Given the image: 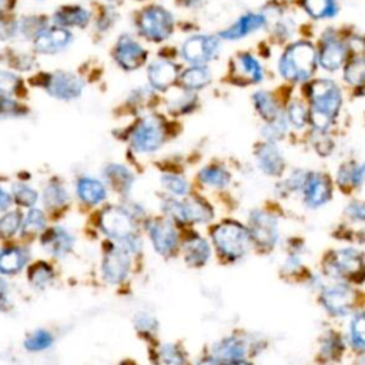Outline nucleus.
<instances>
[{
	"label": "nucleus",
	"instance_id": "1",
	"mask_svg": "<svg viewBox=\"0 0 365 365\" xmlns=\"http://www.w3.org/2000/svg\"><path fill=\"white\" fill-rule=\"evenodd\" d=\"M308 98L311 103L308 121H311L318 133L327 131L342 106V96L338 86L328 78L314 80L308 86Z\"/></svg>",
	"mask_w": 365,
	"mask_h": 365
},
{
	"label": "nucleus",
	"instance_id": "2",
	"mask_svg": "<svg viewBox=\"0 0 365 365\" xmlns=\"http://www.w3.org/2000/svg\"><path fill=\"white\" fill-rule=\"evenodd\" d=\"M315 48L307 41H298L289 46L279 58V74L289 81H307L317 67Z\"/></svg>",
	"mask_w": 365,
	"mask_h": 365
},
{
	"label": "nucleus",
	"instance_id": "3",
	"mask_svg": "<svg viewBox=\"0 0 365 365\" xmlns=\"http://www.w3.org/2000/svg\"><path fill=\"white\" fill-rule=\"evenodd\" d=\"M212 244L228 259L242 258L251 247L250 230L237 221H224L217 224L211 231Z\"/></svg>",
	"mask_w": 365,
	"mask_h": 365
},
{
	"label": "nucleus",
	"instance_id": "4",
	"mask_svg": "<svg viewBox=\"0 0 365 365\" xmlns=\"http://www.w3.org/2000/svg\"><path fill=\"white\" fill-rule=\"evenodd\" d=\"M161 210L174 222L180 224H207L214 217L212 207L198 197L178 200L177 197L164 198Z\"/></svg>",
	"mask_w": 365,
	"mask_h": 365
},
{
	"label": "nucleus",
	"instance_id": "5",
	"mask_svg": "<svg viewBox=\"0 0 365 365\" xmlns=\"http://www.w3.org/2000/svg\"><path fill=\"white\" fill-rule=\"evenodd\" d=\"M165 143V127L158 117L143 118L130 134V144L138 154H151Z\"/></svg>",
	"mask_w": 365,
	"mask_h": 365
},
{
	"label": "nucleus",
	"instance_id": "6",
	"mask_svg": "<svg viewBox=\"0 0 365 365\" xmlns=\"http://www.w3.org/2000/svg\"><path fill=\"white\" fill-rule=\"evenodd\" d=\"M135 221L137 220L125 207L118 205H110L104 208L98 215L100 230L104 232V235L115 241H121L128 235L137 232Z\"/></svg>",
	"mask_w": 365,
	"mask_h": 365
},
{
	"label": "nucleus",
	"instance_id": "7",
	"mask_svg": "<svg viewBox=\"0 0 365 365\" xmlns=\"http://www.w3.org/2000/svg\"><path fill=\"white\" fill-rule=\"evenodd\" d=\"M138 26L141 34L148 40L163 41L171 36L174 19L167 9L161 6H151L141 13Z\"/></svg>",
	"mask_w": 365,
	"mask_h": 365
},
{
	"label": "nucleus",
	"instance_id": "8",
	"mask_svg": "<svg viewBox=\"0 0 365 365\" xmlns=\"http://www.w3.org/2000/svg\"><path fill=\"white\" fill-rule=\"evenodd\" d=\"M147 234L153 248L163 257H173L180 247L178 231L170 218H155L147 224Z\"/></svg>",
	"mask_w": 365,
	"mask_h": 365
},
{
	"label": "nucleus",
	"instance_id": "9",
	"mask_svg": "<svg viewBox=\"0 0 365 365\" xmlns=\"http://www.w3.org/2000/svg\"><path fill=\"white\" fill-rule=\"evenodd\" d=\"M251 238L262 248H272L278 238V221L277 218L262 210H254L248 218Z\"/></svg>",
	"mask_w": 365,
	"mask_h": 365
},
{
	"label": "nucleus",
	"instance_id": "10",
	"mask_svg": "<svg viewBox=\"0 0 365 365\" xmlns=\"http://www.w3.org/2000/svg\"><path fill=\"white\" fill-rule=\"evenodd\" d=\"M131 259L130 254L118 244L107 250L101 262L103 279L111 285L121 284L130 274Z\"/></svg>",
	"mask_w": 365,
	"mask_h": 365
},
{
	"label": "nucleus",
	"instance_id": "11",
	"mask_svg": "<svg viewBox=\"0 0 365 365\" xmlns=\"http://www.w3.org/2000/svg\"><path fill=\"white\" fill-rule=\"evenodd\" d=\"M328 272L339 278H356L364 272L365 261L355 248H341L328 261Z\"/></svg>",
	"mask_w": 365,
	"mask_h": 365
},
{
	"label": "nucleus",
	"instance_id": "12",
	"mask_svg": "<svg viewBox=\"0 0 365 365\" xmlns=\"http://www.w3.org/2000/svg\"><path fill=\"white\" fill-rule=\"evenodd\" d=\"M218 51L220 40L215 36L208 34H198L187 38L181 48L182 57L194 66L208 63L217 57Z\"/></svg>",
	"mask_w": 365,
	"mask_h": 365
},
{
	"label": "nucleus",
	"instance_id": "13",
	"mask_svg": "<svg viewBox=\"0 0 365 365\" xmlns=\"http://www.w3.org/2000/svg\"><path fill=\"white\" fill-rule=\"evenodd\" d=\"M304 202L308 208H319L332 198L331 180L322 173H308L302 187Z\"/></svg>",
	"mask_w": 365,
	"mask_h": 365
},
{
	"label": "nucleus",
	"instance_id": "14",
	"mask_svg": "<svg viewBox=\"0 0 365 365\" xmlns=\"http://www.w3.org/2000/svg\"><path fill=\"white\" fill-rule=\"evenodd\" d=\"M319 301L325 311L334 317H344L349 314L352 308L354 295L348 285L345 284H334L322 289L319 295Z\"/></svg>",
	"mask_w": 365,
	"mask_h": 365
},
{
	"label": "nucleus",
	"instance_id": "15",
	"mask_svg": "<svg viewBox=\"0 0 365 365\" xmlns=\"http://www.w3.org/2000/svg\"><path fill=\"white\" fill-rule=\"evenodd\" d=\"M46 90L54 98L70 101L81 96L83 81L73 73L56 71L46 81Z\"/></svg>",
	"mask_w": 365,
	"mask_h": 365
},
{
	"label": "nucleus",
	"instance_id": "16",
	"mask_svg": "<svg viewBox=\"0 0 365 365\" xmlns=\"http://www.w3.org/2000/svg\"><path fill=\"white\" fill-rule=\"evenodd\" d=\"M147 58V51L130 36H121L114 48V60L127 71L140 68Z\"/></svg>",
	"mask_w": 365,
	"mask_h": 365
},
{
	"label": "nucleus",
	"instance_id": "17",
	"mask_svg": "<svg viewBox=\"0 0 365 365\" xmlns=\"http://www.w3.org/2000/svg\"><path fill=\"white\" fill-rule=\"evenodd\" d=\"M73 41V34L64 27L43 29L34 37V48L41 54H56L66 50Z\"/></svg>",
	"mask_w": 365,
	"mask_h": 365
},
{
	"label": "nucleus",
	"instance_id": "18",
	"mask_svg": "<svg viewBox=\"0 0 365 365\" xmlns=\"http://www.w3.org/2000/svg\"><path fill=\"white\" fill-rule=\"evenodd\" d=\"M40 242L50 255L56 258H64L73 251L74 237L63 227H51L43 231Z\"/></svg>",
	"mask_w": 365,
	"mask_h": 365
},
{
	"label": "nucleus",
	"instance_id": "19",
	"mask_svg": "<svg viewBox=\"0 0 365 365\" xmlns=\"http://www.w3.org/2000/svg\"><path fill=\"white\" fill-rule=\"evenodd\" d=\"M346 58V47L342 41H339L335 36H325L322 38L318 63L322 68L328 71L338 70Z\"/></svg>",
	"mask_w": 365,
	"mask_h": 365
},
{
	"label": "nucleus",
	"instance_id": "20",
	"mask_svg": "<svg viewBox=\"0 0 365 365\" xmlns=\"http://www.w3.org/2000/svg\"><path fill=\"white\" fill-rule=\"evenodd\" d=\"M255 157L258 168L267 175L278 177L285 170V158L275 143L268 141L261 144L255 153Z\"/></svg>",
	"mask_w": 365,
	"mask_h": 365
},
{
	"label": "nucleus",
	"instance_id": "21",
	"mask_svg": "<svg viewBox=\"0 0 365 365\" xmlns=\"http://www.w3.org/2000/svg\"><path fill=\"white\" fill-rule=\"evenodd\" d=\"M265 24H267V19L264 14L245 13L234 24L222 30L220 36L225 40H238L254 31H258L259 29L265 27Z\"/></svg>",
	"mask_w": 365,
	"mask_h": 365
},
{
	"label": "nucleus",
	"instance_id": "22",
	"mask_svg": "<svg viewBox=\"0 0 365 365\" xmlns=\"http://www.w3.org/2000/svg\"><path fill=\"white\" fill-rule=\"evenodd\" d=\"M76 192L83 204L94 207L107 198V185L98 178L84 175L77 180Z\"/></svg>",
	"mask_w": 365,
	"mask_h": 365
},
{
	"label": "nucleus",
	"instance_id": "23",
	"mask_svg": "<svg viewBox=\"0 0 365 365\" xmlns=\"http://www.w3.org/2000/svg\"><path fill=\"white\" fill-rule=\"evenodd\" d=\"M182 255L187 265L200 268L211 258V247L201 235H190L182 244Z\"/></svg>",
	"mask_w": 365,
	"mask_h": 365
},
{
	"label": "nucleus",
	"instance_id": "24",
	"mask_svg": "<svg viewBox=\"0 0 365 365\" xmlns=\"http://www.w3.org/2000/svg\"><path fill=\"white\" fill-rule=\"evenodd\" d=\"M248 351L247 342L240 336H225L217 341L211 348V355H214L221 362H230L235 359H244Z\"/></svg>",
	"mask_w": 365,
	"mask_h": 365
},
{
	"label": "nucleus",
	"instance_id": "25",
	"mask_svg": "<svg viewBox=\"0 0 365 365\" xmlns=\"http://www.w3.org/2000/svg\"><path fill=\"white\" fill-rule=\"evenodd\" d=\"M178 78V68L168 60L154 61L148 68V80L157 90H167Z\"/></svg>",
	"mask_w": 365,
	"mask_h": 365
},
{
	"label": "nucleus",
	"instance_id": "26",
	"mask_svg": "<svg viewBox=\"0 0 365 365\" xmlns=\"http://www.w3.org/2000/svg\"><path fill=\"white\" fill-rule=\"evenodd\" d=\"M29 261V251L21 245H9L0 251V274H19Z\"/></svg>",
	"mask_w": 365,
	"mask_h": 365
},
{
	"label": "nucleus",
	"instance_id": "27",
	"mask_svg": "<svg viewBox=\"0 0 365 365\" xmlns=\"http://www.w3.org/2000/svg\"><path fill=\"white\" fill-rule=\"evenodd\" d=\"M104 178L107 185L120 194H128L134 184L133 173L123 164H108L104 168Z\"/></svg>",
	"mask_w": 365,
	"mask_h": 365
},
{
	"label": "nucleus",
	"instance_id": "28",
	"mask_svg": "<svg viewBox=\"0 0 365 365\" xmlns=\"http://www.w3.org/2000/svg\"><path fill=\"white\" fill-rule=\"evenodd\" d=\"M90 20L88 10L80 6H66L56 11L54 21L58 27H84Z\"/></svg>",
	"mask_w": 365,
	"mask_h": 365
},
{
	"label": "nucleus",
	"instance_id": "29",
	"mask_svg": "<svg viewBox=\"0 0 365 365\" xmlns=\"http://www.w3.org/2000/svg\"><path fill=\"white\" fill-rule=\"evenodd\" d=\"M234 71L238 77L245 78L250 83H259L264 77V71L257 58L251 54H240L234 61Z\"/></svg>",
	"mask_w": 365,
	"mask_h": 365
},
{
	"label": "nucleus",
	"instance_id": "30",
	"mask_svg": "<svg viewBox=\"0 0 365 365\" xmlns=\"http://www.w3.org/2000/svg\"><path fill=\"white\" fill-rule=\"evenodd\" d=\"M198 180L204 185H208L212 188H224L228 185V182L231 180V174L222 165L210 164V165L202 167L198 171Z\"/></svg>",
	"mask_w": 365,
	"mask_h": 365
},
{
	"label": "nucleus",
	"instance_id": "31",
	"mask_svg": "<svg viewBox=\"0 0 365 365\" xmlns=\"http://www.w3.org/2000/svg\"><path fill=\"white\" fill-rule=\"evenodd\" d=\"M54 279L53 267L46 261H37L27 268V281L36 289L47 288Z\"/></svg>",
	"mask_w": 365,
	"mask_h": 365
},
{
	"label": "nucleus",
	"instance_id": "32",
	"mask_svg": "<svg viewBox=\"0 0 365 365\" xmlns=\"http://www.w3.org/2000/svg\"><path fill=\"white\" fill-rule=\"evenodd\" d=\"M70 200L67 188L58 181H50L43 190V202L48 210L64 207Z\"/></svg>",
	"mask_w": 365,
	"mask_h": 365
},
{
	"label": "nucleus",
	"instance_id": "33",
	"mask_svg": "<svg viewBox=\"0 0 365 365\" xmlns=\"http://www.w3.org/2000/svg\"><path fill=\"white\" fill-rule=\"evenodd\" d=\"M180 81L187 90H200L211 81V74L207 67H204L202 64H197L187 68L181 74Z\"/></svg>",
	"mask_w": 365,
	"mask_h": 365
},
{
	"label": "nucleus",
	"instance_id": "34",
	"mask_svg": "<svg viewBox=\"0 0 365 365\" xmlns=\"http://www.w3.org/2000/svg\"><path fill=\"white\" fill-rule=\"evenodd\" d=\"M47 218L43 210L38 208H30L27 214L23 217V224H21V234L24 237H33V235H41L43 231L46 230Z\"/></svg>",
	"mask_w": 365,
	"mask_h": 365
},
{
	"label": "nucleus",
	"instance_id": "35",
	"mask_svg": "<svg viewBox=\"0 0 365 365\" xmlns=\"http://www.w3.org/2000/svg\"><path fill=\"white\" fill-rule=\"evenodd\" d=\"M252 100H254V106H255L257 111L267 123L275 120L279 115L278 106L268 91H257L252 96Z\"/></svg>",
	"mask_w": 365,
	"mask_h": 365
},
{
	"label": "nucleus",
	"instance_id": "36",
	"mask_svg": "<svg viewBox=\"0 0 365 365\" xmlns=\"http://www.w3.org/2000/svg\"><path fill=\"white\" fill-rule=\"evenodd\" d=\"M54 342V336L50 331L47 329H36L33 332H30L23 345L26 348V351L29 352H41V351H46L48 349Z\"/></svg>",
	"mask_w": 365,
	"mask_h": 365
},
{
	"label": "nucleus",
	"instance_id": "37",
	"mask_svg": "<svg viewBox=\"0 0 365 365\" xmlns=\"http://www.w3.org/2000/svg\"><path fill=\"white\" fill-rule=\"evenodd\" d=\"M23 214L19 210H11L0 214V238H11L20 230L23 224Z\"/></svg>",
	"mask_w": 365,
	"mask_h": 365
},
{
	"label": "nucleus",
	"instance_id": "38",
	"mask_svg": "<svg viewBox=\"0 0 365 365\" xmlns=\"http://www.w3.org/2000/svg\"><path fill=\"white\" fill-rule=\"evenodd\" d=\"M302 4L314 19L334 17L338 13L336 0H302Z\"/></svg>",
	"mask_w": 365,
	"mask_h": 365
},
{
	"label": "nucleus",
	"instance_id": "39",
	"mask_svg": "<svg viewBox=\"0 0 365 365\" xmlns=\"http://www.w3.org/2000/svg\"><path fill=\"white\" fill-rule=\"evenodd\" d=\"M163 188L171 194V197H184L190 192V182L180 174L167 173L161 175Z\"/></svg>",
	"mask_w": 365,
	"mask_h": 365
},
{
	"label": "nucleus",
	"instance_id": "40",
	"mask_svg": "<svg viewBox=\"0 0 365 365\" xmlns=\"http://www.w3.org/2000/svg\"><path fill=\"white\" fill-rule=\"evenodd\" d=\"M349 339L355 349L365 352V312H358L352 317L349 322Z\"/></svg>",
	"mask_w": 365,
	"mask_h": 365
},
{
	"label": "nucleus",
	"instance_id": "41",
	"mask_svg": "<svg viewBox=\"0 0 365 365\" xmlns=\"http://www.w3.org/2000/svg\"><path fill=\"white\" fill-rule=\"evenodd\" d=\"M158 358L165 365H185L187 355L177 344H163L158 348Z\"/></svg>",
	"mask_w": 365,
	"mask_h": 365
},
{
	"label": "nucleus",
	"instance_id": "42",
	"mask_svg": "<svg viewBox=\"0 0 365 365\" xmlns=\"http://www.w3.org/2000/svg\"><path fill=\"white\" fill-rule=\"evenodd\" d=\"M11 194H13V200L21 205V207H27V208H31L37 200H38V194L37 191L24 184V182H19V184H14L13 188H11Z\"/></svg>",
	"mask_w": 365,
	"mask_h": 365
},
{
	"label": "nucleus",
	"instance_id": "43",
	"mask_svg": "<svg viewBox=\"0 0 365 365\" xmlns=\"http://www.w3.org/2000/svg\"><path fill=\"white\" fill-rule=\"evenodd\" d=\"M344 78L351 84H365V57L351 60L345 67Z\"/></svg>",
	"mask_w": 365,
	"mask_h": 365
},
{
	"label": "nucleus",
	"instance_id": "44",
	"mask_svg": "<svg viewBox=\"0 0 365 365\" xmlns=\"http://www.w3.org/2000/svg\"><path fill=\"white\" fill-rule=\"evenodd\" d=\"M285 133H287V120L285 117H281V115H278L272 121H268V124L262 128V134L269 143H275L281 140L285 135Z\"/></svg>",
	"mask_w": 365,
	"mask_h": 365
},
{
	"label": "nucleus",
	"instance_id": "45",
	"mask_svg": "<svg viewBox=\"0 0 365 365\" xmlns=\"http://www.w3.org/2000/svg\"><path fill=\"white\" fill-rule=\"evenodd\" d=\"M287 118L288 121L292 124V127L295 128H302L307 121L309 120V114L307 113L305 106L301 101H292L288 106V111H287Z\"/></svg>",
	"mask_w": 365,
	"mask_h": 365
},
{
	"label": "nucleus",
	"instance_id": "46",
	"mask_svg": "<svg viewBox=\"0 0 365 365\" xmlns=\"http://www.w3.org/2000/svg\"><path fill=\"white\" fill-rule=\"evenodd\" d=\"M20 87L19 77L7 70H0V97L14 94Z\"/></svg>",
	"mask_w": 365,
	"mask_h": 365
},
{
	"label": "nucleus",
	"instance_id": "47",
	"mask_svg": "<svg viewBox=\"0 0 365 365\" xmlns=\"http://www.w3.org/2000/svg\"><path fill=\"white\" fill-rule=\"evenodd\" d=\"M134 324H135V328L141 334H153L157 331L155 318L150 312H145V311L137 312V315L134 317Z\"/></svg>",
	"mask_w": 365,
	"mask_h": 365
},
{
	"label": "nucleus",
	"instance_id": "48",
	"mask_svg": "<svg viewBox=\"0 0 365 365\" xmlns=\"http://www.w3.org/2000/svg\"><path fill=\"white\" fill-rule=\"evenodd\" d=\"M23 113V107L7 97H0V117H17Z\"/></svg>",
	"mask_w": 365,
	"mask_h": 365
},
{
	"label": "nucleus",
	"instance_id": "49",
	"mask_svg": "<svg viewBox=\"0 0 365 365\" xmlns=\"http://www.w3.org/2000/svg\"><path fill=\"white\" fill-rule=\"evenodd\" d=\"M345 214L354 221L365 222V201H351L345 208Z\"/></svg>",
	"mask_w": 365,
	"mask_h": 365
},
{
	"label": "nucleus",
	"instance_id": "50",
	"mask_svg": "<svg viewBox=\"0 0 365 365\" xmlns=\"http://www.w3.org/2000/svg\"><path fill=\"white\" fill-rule=\"evenodd\" d=\"M192 106H194V96L191 93H185L178 100L173 101L170 108L174 113H187L192 108Z\"/></svg>",
	"mask_w": 365,
	"mask_h": 365
},
{
	"label": "nucleus",
	"instance_id": "51",
	"mask_svg": "<svg viewBox=\"0 0 365 365\" xmlns=\"http://www.w3.org/2000/svg\"><path fill=\"white\" fill-rule=\"evenodd\" d=\"M365 182V161L359 165H354L352 175H351V185L359 187Z\"/></svg>",
	"mask_w": 365,
	"mask_h": 365
},
{
	"label": "nucleus",
	"instance_id": "52",
	"mask_svg": "<svg viewBox=\"0 0 365 365\" xmlns=\"http://www.w3.org/2000/svg\"><path fill=\"white\" fill-rule=\"evenodd\" d=\"M19 27L14 23H9L3 19H0V40H6L10 38L14 33H17Z\"/></svg>",
	"mask_w": 365,
	"mask_h": 365
},
{
	"label": "nucleus",
	"instance_id": "53",
	"mask_svg": "<svg viewBox=\"0 0 365 365\" xmlns=\"http://www.w3.org/2000/svg\"><path fill=\"white\" fill-rule=\"evenodd\" d=\"M13 194L0 185V214L9 211L13 204Z\"/></svg>",
	"mask_w": 365,
	"mask_h": 365
},
{
	"label": "nucleus",
	"instance_id": "54",
	"mask_svg": "<svg viewBox=\"0 0 365 365\" xmlns=\"http://www.w3.org/2000/svg\"><path fill=\"white\" fill-rule=\"evenodd\" d=\"M195 365H221V361L217 359L214 355H208V356L200 358Z\"/></svg>",
	"mask_w": 365,
	"mask_h": 365
},
{
	"label": "nucleus",
	"instance_id": "55",
	"mask_svg": "<svg viewBox=\"0 0 365 365\" xmlns=\"http://www.w3.org/2000/svg\"><path fill=\"white\" fill-rule=\"evenodd\" d=\"M7 289H9V287H7V282H6V279H4L3 277H0V304L6 302Z\"/></svg>",
	"mask_w": 365,
	"mask_h": 365
},
{
	"label": "nucleus",
	"instance_id": "56",
	"mask_svg": "<svg viewBox=\"0 0 365 365\" xmlns=\"http://www.w3.org/2000/svg\"><path fill=\"white\" fill-rule=\"evenodd\" d=\"M13 6V0H0V13L9 10Z\"/></svg>",
	"mask_w": 365,
	"mask_h": 365
},
{
	"label": "nucleus",
	"instance_id": "57",
	"mask_svg": "<svg viewBox=\"0 0 365 365\" xmlns=\"http://www.w3.org/2000/svg\"><path fill=\"white\" fill-rule=\"evenodd\" d=\"M225 365H251V364L248 361H245V359H235V361L225 362Z\"/></svg>",
	"mask_w": 365,
	"mask_h": 365
},
{
	"label": "nucleus",
	"instance_id": "58",
	"mask_svg": "<svg viewBox=\"0 0 365 365\" xmlns=\"http://www.w3.org/2000/svg\"><path fill=\"white\" fill-rule=\"evenodd\" d=\"M359 365H365V358H364V359L359 362Z\"/></svg>",
	"mask_w": 365,
	"mask_h": 365
},
{
	"label": "nucleus",
	"instance_id": "59",
	"mask_svg": "<svg viewBox=\"0 0 365 365\" xmlns=\"http://www.w3.org/2000/svg\"><path fill=\"white\" fill-rule=\"evenodd\" d=\"M362 94H364V96H365V87H364V93H362Z\"/></svg>",
	"mask_w": 365,
	"mask_h": 365
},
{
	"label": "nucleus",
	"instance_id": "60",
	"mask_svg": "<svg viewBox=\"0 0 365 365\" xmlns=\"http://www.w3.org/2000/svg\"><path fill=\"white\" fill-rule=\"evenodd\" d=\"M107 1H115V0H107Z\"/></svg>",
	"mask_w": 365,
	"mask_h": 365
}]
</instances>
